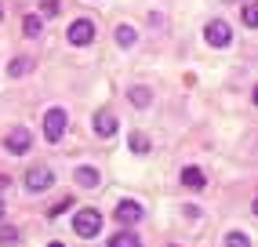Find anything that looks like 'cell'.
Here are the masks:
<instances>
[{
	"mask_svg": "<svg viewBox=\"0 0 258 247\" xmlns=\"http://www.w3.org/2000/svg\"><path fill=\"white\" fill-rule=\"evenodd\" d=\"M73 233H77L80 240H95V236L102 233V215H98L95 207L77 211V215H73Z\"/></svg>",
	"mask_w": 258,
	"mask_h": 247,
	"instance_id": "1",
	"label": "cell"
},
{
	"mask_svg": "<svg viewBox=\"0 0 258 247\" xmlns=\"http://www.w3.org/2000/svg\"><path fill=\"white\" fill-rule=\"evenodd\" d=\"M66 128H70V113H66L62 105H51V109L44 113V138L47 142H62Z\"/></svg>",
	"mask_w": 258,
	"mask_h": 247,
	"instance_id": "2",
	"label": "cell"
},
{
	"mask_svg": "<svg viewBox=\"0 0 258 247\" xmlns=\"http://www.w3.org/2000/svg\"><path fill=\"white\" fill-rule=\"evenodd\" d=\"M204 40H208L211 47H229V44H233V29H229V22L211 19L208 26H204Z\"/></svg>",
	"mask_w": 258,
	"mask_h": 247,
	"instance_id": "3",
	"label": "cell"
},
{
	"mask_svg": "<svg viewBox=\"0 0 258 247\" xmlns=\"http://www.w3.org/2000/svg\"><path fill=\"white\" fill-rule=\"evenodd\" d=\"M66 37H70L73 47H88V44L95 40V22H91V19H77V22L70 26V33H66Z\"/></svg>",
	"mask_w": 258,
	"mask_h": 247,
	"instance_id": "4",
	"label": "cell"
},
{
	"mask_svg": "<svg viewBox=\"0 0 258 247\" xmlns=\"http://www.w3.org/2000/svg\"><path fill=\"white\" fill-rule=\"evenodd\" d=\"M51 182H55V171L51 167H29L26 171V189L29 193H44V189H51Z\"/></svg>",
	"mask_w": 258,
	"mask_h": 247,
	"instance_id": "5",
	"label": "cell"
},
{
	"mask_svg": "<svg viewBox=\"0 0 258 247\" xmlns=\"http://www.w3.org/2000/svg\"><path fill=\"white\" fill-rule=\"evenodd\" d=\"M91 128H95L98 138H113V135H116V113H113V109H98V113L91 116Z\"/></svg>",
	"mask_w": 258,
	"mask_h": 247,
	"instance_id": "6",
	"label": "cell"
},
{
	"mask_svg": "<svg viewBox=\"0 0 258 247\" xmlns=\"http://www.w3.org/2000/svg\"><path fill=\"white\" fill-rule=\"evenodd\" d=\"M4 146H8L11 153H19V156H22V153H29V146H33V135H29L26 128H11L8 138H4Z\"/></svg>",
	"mask_w": 258,
	"mask_h": 247,
	"instance_id": "7",
	"label": "cell"
},
{
	"mask_svg": "<svg viewBox=\"0 0 258 247\" xmlns=\"http://www.w3.org/2000/svg\"><path fill=\"white\" fill-rule=\"evenodd\" d=\"M113 218H116L120 225H135V222L142 218V207L135 204V200H120V204H116V211H113Z\"/></svg>",
	"mask_w": 258,
	"mask_h": 247,
	"instance_id": "8",
	"label": "cell"
},
{
	"mask_svg": "<svg viewBox=\"0 0 258 247\" xmlns=\"http://www.w3.org/2000/svg\"><path fill=\"white\" fill-rule=\"evenodd\" d=\"M127 98H131L135 109H149V105H153V91H149L146 84H135L131 91H127Z\"/></svg>",
	"mask_w": 258,
	"mask_h": 247,
	"instance_id": "9",
	"label": "cell"
},
{
	"mask_svg": "<svg viewBox=\"0 0 258 247\" xmlns=\"http://www.w3.org/2000/svg\"><path fill=\"white\" fill-rule=\"evenodd\" d=\"M182 186H189V189H204V186H208V174H204L200 167H182Z\"/></svg>",
	"mask_w": 258,
	"mask_h": 247,
	"instance_id": "10",
	"label": "cell"
},
{
	"mask_svg": "<svg viewBox=\"0 0 258 247\" xmlns=\"http://www.w3.org/2000/svg\"><path fill=\"white\" fill-rule=\"evenodd\" d=\"M102 182V174L95 171V167H88V164H84V167H77V186H84V189H95Z\"/></svg>",
	"mask_w": 258,
	"mask_h": 247,
	"instance_id": "11",
	"label": "cell"
},
{
	"mask_svg": "<svg viewBox=\"0 0 258 247\" xmlns=\"http://www.w3.org/2000/svg\"><path fill=\"white\" fill-rule=\"evenodd\" d=\"M29 69H33V58H29V55H19V58L8 66V77H11V80H15V77H26Z\"/></svg>",
	"mask_w": 258,
	"mask_h": 247,
	"instance_id": "12",
	"label": "cell"
},
{
	"mask_svg": "<svg viewBox=\"0 0 258 247\" xmlns=\"http://www.w3.org/2000/svg\"><path fill=\"white\" fill-rule=\"evenodd\" d=\"M109 247H142V240L131 233V229H120V233L109 240Z\"/></svg>",
	"mask_w": 258,
	"mask_h": 247,
	"instance_id": "13",
	"label": "cell"
},
{
	"mask_svg": "<svg viewBox=\"0 0 258 247\" xmlns=\"http://www.w3.org/2000/svg\"><path fill=\"white\" fill-rule=\"evenodd\" d=\"M113 37H116V44H120V47H135L139 33H135L131 26H116V33H113Z\"/></svg>",
	"mask_w": 258,
	"mask_h": 247,
	"instance_id": "14",
	"label": "cell"
},
{
	"mask_svg": "<svg viewBox=\"0 0 258 247\" xmlns=\"http://www.w3.org/2000/svg\"><path fill=\"white\" fill-rule=\"evenodd\" d=\"M40 29H44L40 15H26V19H22V33H26V37H40Z\"/></svg>",
	"mask_w": 258,
	"mask_h": 247,
	"instance_id": "15",
	"label": "cell"
},
{
	"mask_svg": "<svg viewBox=\"0 0 258 247\" xmlns=\"http://www.w3.org/2000/svg\"><path fill=\"white\" fill-rule=\"evenodd\" d=\"M240 22H244L247 29H258V0H254V4H247L244 11H240Z\"/></svg>",
	"mask_w": 258,
	"mask_h": 247,
	"instance_id": "16",
	"label": "cell"
},
{
	"mask_svg": "<svg viewBox=\"0 0 258 247\" xmlns=\"http://www.w3.org/2000/svg\"><path fill=\"white\" fill-rule=\"evenodd\" d=\"M127 146H131L135 153H149V149H153V142H149L146 135H131V138H127Z\"/></svg>",
	"mask_w": 258,
	"mask_h": 247,
	"instance_id": "17",
	"label": "cell"
},
{
	"mask_svg": "<svg viewBox=\"0 0 258 247\" xmlns=\"http://www.w3.org/2000/svg\"><path fill=\"white\" fill-rule=\"evenodd\" d=\"M226 247H251V240L240 229H233V233H226Z\"/></svg>",
	"mask_w": 258,
	"mask_h": 247,
	"instance_id": "18",
	"label": "cell"
},
{
	"mask_svg": "<svg viewBox=\"0 0 258 247\" xmlns=\"http://www.w3.org/2000/svg\"><path fill=\"white\" fill-rule=\"evenodd\" d=\"M0 243H19V229L4 225V229H0Z\"/></svg>",
	"mask_w": 258,
	"mask_h": 247,
	"instance_id": "19",
	"label": "cell"
},
{
	"mask_svg": "<svg viewBox=\"0 0 258 247\" xmlns=\"http://www.w3.org/2000/svg\"><path fill=\"white\" fill-rule=\"evenodd\" d=\"M70 207H73V197H66V200H58L55 207H51V211H47V215H51V218H55V215H62V211H70Z\"/></svg>",
	"mask_w": 258,
	"mask_h": 247,
	"instance_id": "20",
	"label": "cell"
},
{
	"mask_svg": "<svg viewBox=\"0 0 258 247\" xmlns=\"http://www.w3.org/2000/svg\"><path fill=\"white\" fill-rule=\"evenodd\" d=\"M4 189H11V178H8V174H0V193H4Z\"/></svg>",
	"mask_w": 258,
	"mask_h": 247,
	"instance_id": "21",
	"label": "cell"
},
{
	"mask_svg": "<svg viewBox=\"0 0 258 247\" xmlns=\"http://www.w3.org/2000/svg\"><path fill=\"white\" fill-rule=\"evenodd\" d=\"M4 211H8V197H0V218H4Z\"/></svg>",
	"mask_w": 258,
	"mask_h": 247,
	"instance_id": "22",
	"label": "cell"
},
{
	"mask_svg": "<svg viewBox=\"0 0 258 247\" xmlns=\"http://www.w3.org/2000/svg\"><path fill=\"white\" fill-rule=\"evenodd\" d=\"M251 211H254V215H258V197H254V200H251Z\"/></svg>",
	"mask_w": 258,
	"mask_h": 247,
	"instance_id": "23",
	"label": "cell"
},
{
	"mask_svg": "<svg viewBox=\"0 0 258 247\" xmlns=\"http://www.w3.org/2000/svg\"><path fill=\"white\" fill-rule=\"evenodd\" d=\"M251 98H254V105H258V87H254V95H251Z\"/></svg>",
	"mask_w": 258,
	"mask_h": 247,
	"instance_id": "24",
	"label": "cell"
},
{
	"mask_svg": "<svg viewBox=\"0 0 258 247\" xmlns=\"http://www.w3.org/2000/svg\"><path fill=\"white\" fill-rule=\"evenodd\" d=\"M47 247H62V243H47Z\"/></svg>",
	"mask_w": 258,
	"mask_h": 247,
	"instance_id": "25",
	"label": "cell"
},
{
	"mask_svg": "<svg viewBox=\"0 0 258 247\" xmlns=\"http://www.w3.org/2000/svg\"><path fill=\"white\" fill-rule=\"evenodd\" d=\"M0 19H4V8H0Z\"/></svg>",
	"mask_w": 258,
	"mask_h": 247,
	"instance_id": "26",
	"label": "cell"
},
{
	"mask_svg": "<svg viewBox=\"0 0 258 247\" xmlns=\"http://www.w3.org/2000/svg\"><path fill=\"white\" fill-rule=\"evenodd\" d=\"M226 4H236V0H226Z\"/></svg>",
	"mask_w": 258,
	"mask_h": 247,
	"instance_id": "27",
	"label": "cell"
}]
</instances>
